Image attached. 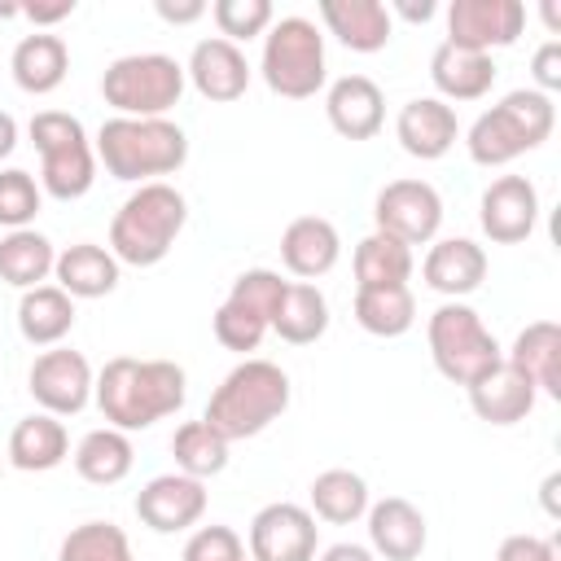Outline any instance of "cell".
<instances>
[{"mask_svg": "<svg viewBox=\"0 0 561 561\" xmlns=\"http://www.w3.org/2000/svg\"><path fill=\"white\" fill-rule=\"evenodd\" d=\"M412 276V245L386 237V232H368L355 245V280L359 289H381V285H408Z\"/></svg>", "mask_w": 561, "mask_h": 561, "instance_id": "obj_35", "label": "cell"}, {"mask_svg": "<svg viewBox=\"0 0 561 561\" xmlns=\"http://www.w3.org/2000/svg\"><path fill=\"white\" fill-rule=\"evenodd\" d=\"M329 127L346 140H373L386 123V96L368 75H342L324 92Z\"/></svg>", "mask_w": 561, "mask_h": 561, "instance_id": "obj_17", "label": "cell"}, {"mask_svg": "<svg viewBox=\"0 0 561 561\" xmlns=\"http://www.w3.org/2000/svg\"><path fill=\"white\" fill-rule=\"evenodd\" d=\"M184 79L215 105H228L237 96H245L250 88V61L237 44L210 35V39H197L193 53H188V66H184Z\"/></svg>", "mask_w": 561, "mask_h": 561, "instance_id": "obj_16", "label": "cell"}, {"mask_svg": "<svg viewBox=\"0 0 561 561\" xmlns=\"http://www.w3.org/2000/svg\"><path fill=\"white\" fill-rule=\"evenodd\" d=\"M153 9H158V18L171 22V26H188V22H197V18L206 13L202 0H153Z\"/></svg>", "mask_w": 561, "mask_h": 561, "instance_id": "obj_46", "label": "cell"}, {"mask_svg": "<svg viewBox=\"0 0 561 561\" xmlns=\"http://www.w3.org/2000/svg\"><path fill=\"white\" fill-rule=\"evenodd\" d=\"M202 513H206V486H202V478H188L180 469L149 478L136 495V517L158 535L188 530L202 522Z\"/></svg>", "mask_w": 561, "mask_h": 561, "instance_id": "obj_14", "label": "cell"}, {"mask_svg": "<svg viewBox=\"0 0 561 561\" xmlns=\"http://www.w3.org/2000/svg\"><path fill=\"white\" fill-rule=\"evenodd\" d=\"M394 136L403 145L408 158H421V162H438L456 136H460V123H456V110L438 96H412L399 118H394Z\"/></svg>", "mask_w": 561, "mask_h": 561, "instance_id": "obj_18", "label": "cell"}, {"mask_svg": "<svg viewBox=\"0 0 561 561\" xmlns=\"http://www.w3.org/2000/svg\"><path fill=\"white\" fill-rule=\"evenodd\" d=\"M53 276H57V289H66L70 298H105L118 285V259L96 241H79L57 254Z\"/></svg>", "mask_w": 561, "mask_h": 561, "instance_id": "obj_28", "label": "cell"}, {"mask_svg": "<svg viewBox=\"0 0 561 561\" xmlns=\"http://www.w3.org/2000/svg\"><path fill=\"white\" fill-rule=\"evenodd\" d=\"M337 254H342V237H337V228H333L329 219H320V215H298V219H289V228L280 232V263H285L294 276H302V280H316V276L333 272Z\"/></svg>", "mask_w": 561, "mask_h": 561, "instance_id": "obj_23", "label": "cell"}, {"mask_svg": "<svg viewBox=\"0 0 561 561\" xmlns=\"http://www.w3.org/2000/svg\"><path fill=\"white\" fill-rule=\"evenodd\" d=\"M184 368L171 359H136V355H114L96 381H92V399L101 408V416L131 434V430H149L153 421L171 416L184 408Z\"/></svg>", "mask_w": 561, "mask_h": 561, "instance_id": "obj_1", "label": "cell"}, {"mask_svg": "<svg viewBox=\"0 0 561 561\" xmlns=\"http://www.w3.org/2000/svg\"><path fill=\"white\" fill-rule=\"evenodd\" d=\"M96 158L114 180L153 184L158 175H175L188 158V136L171 118H105L96 131Z\"/></svg>", "mask_w": 561, "mask_h": 561, "instance_id": "obj_4", "label": "cell"}, {"mask_svg": "<svg viewBox=\"0 0 561 561\" xmlns=\"http://www.w3.org/2000/svg\"><path fill=\"white\" fill-rule=\"evenodd\" d=\"M175 469L188 478H215L228 469V438H219L206 421H184L171 438Z\"/></svg>", "mask_w": 561, "mask_h": 561, "instance_id": "obj_36", "label": "cell"}, {"mask_svg": "<svg viewBox=\"0 0 561 561\" xmlns=\"http://www.w3.org/2000/svg\"><path fill=\"white\" fill-rule=\"evenodd\" d=\"M320 18L351 53H381L394 35V18L381 0H320Z\"/></svg>", "mask_w": 561, "mask_h": 561, "instance_id": "obj_22", "label": "cell"}, {"mask_svg": "<svg viewBox=\"0 0 561 561\" xmlns=\"http://www.w3.org/2000/svg\"><path fill=\"white\" fill-rule=\"evenodd\" d=\"M188 224V202L175 184H140L110 219V254L131 267H153L171 254L175 237Z\"/></svg>", "mask_w": 561, "mask_h": 561, "instance_id": "obj_2", "label": "cell"}, {"mask_svg": "<svg viewBox=\"0 0 561 561\" xmlns=\"http://www.w3.org/2000/svg\"><path fill=\"white\" fill-rule=\"evenodd\" d=\"M9 70H13V83L31 96H48L66 83V70H70V48L61 35H48V31H35V35H22L13 57H9Z\"/></svg>", "mask_w": 561, "mask_h": 561, "instance_id": "obj_25", "label": "cell"}, {"mask_svg": "<svg viewBox=\"0 0 561 561\" xmlns=\"http://www.w3.org/2000/svg\"><path fill=\"white\" fill-rule=\"evenodd\" d=\"M70 13H75V0H48V4L31 0V4H18V18H31L35 26H53V22L70 18Z\"/></svg>", "mask_w": 561, "mask_h": 561, "instance_id": "obj_45", "label": "cell"}, {"mask_svg": "<svg viewBox=\"0 0 561 561\" xmlns=\"http://www.w3.org/2000/svg\"><path fill=\"white\" fill-rule=\"evenodd\" d=\"M355 324L373 337H403L416 324V298L408 285H381V289H355Z\"/></svg>", "mask_w": 561, "mask_h": 561, "instance_id": "obj_33", "label": "cell"}, {"mask_svg": "<svg viewBox=\"0 0 561 561\" xmlns=\"http://www.w3.org/2000/svg\"><path fill=\"white\" fill-rule=\"evenodd\" d=\"M430 79L438 88V101H478L495 83V61L486 53L456 48L443 39L430 57Z\"/></svg>", "mask_w": 561, "mask_h": 561, "instance_id": "obj_26", "label": "cell"}, {"mask_svg": "<svg viewBox=\"0 0 561 561\" xmlns=\"http://www.w3.org/2000/svg\"><path fill=\"white\" fill-rule=\"evenodd\" d=\"M465 390H469L473 416L486 421V425H517V421L530 416V408H535V399H539V390H535L513 364H495L486 377H478V381L465 386Z\"/></svg>", "mask_w": 561, "mask_h": 561, "instance_id": "obj_21", "label": "cell"}, {"mask_svg": "<svg viewBox=\"0 0 561 561\" xmlns=\"http://www.w3.org/2000/svg\"><path fill=\"white\" fill-rule=\"evenodd\" d=\"M421 276L434 294H443L447 302H460L465 294H473L486 280V250L469 237H443L430 245Z\"/></svg>", "mask_w": 561, "mask_h": 561, "instance_id": "obj_19", "label": "cell"}, {"mask_svg": "<svg viewBox=\"0 0 561 561\" xmlns=\"http://www.w3.org/2000/svg\"><path fill=\"white\" fill-rule=\"evenodd\" d=\"M539 219V193L526 175H500L486 184L478 202V224L495 245H517L535 232Z\"/></svg>", "mask_w": 561, "mask_h": 561, "instance_id": "obj_15", "label": "cell"}, {"mask_svg": "<svg viewBox=\"0 0 561 561\" xmlns=\"http://www.w3.org/2000/svg\"><path fill=\"white\" fill-rule=\"evenodd\" d=\"M39 206H44V188L35 184L31 171H22V167L0 171V224L9 232L31 228V219L39 215Z\"/></svg>", "mask_w": 561, "mask_h": 561, "instance_id": "obj_38", "label": "cell"}, {"mask_svg": "<svg viewBox=\"0 0 561 561\" xmlns=\"http://www.w3.org/2000/svg\"><path fill=\"white\" fill-rule=\"evenodd\" d=\"M394 9H399L408 22H430V18H434V0H421V4H412V0H399Z\"/></svg>", "mask_w": 561, "mask_h": 561, "instance_id": "obj_49", "label": "cell"}, {"mask_svg": "<svg viewBox=\"0 0 561 561\" xmlns=\"http://www.w3.org/2000/svg\"><path fill=\"white\" fill-rule=\"evenodd\" d=\"M285 408H289V377H285V368L272 364V359H241L215 386L202 421L219 438L237 443V438L263 434Z\"/></svg>", "mask_w": 561, "mask_h": 561, "instance_id": "obj_3", "label": "cell"}, {"mask_svg": "<svg viewBox=\"0 0 561 561\" xmlns=\"http://www.w3.org/2000/svg\"><path fill=\"white\" fill-rule=\"evenodd\" d=\"M136 465V451H131V438L114 425H101V430H88L75 447V473L92 486H114L131 473Z\"/></svg>", "mask_w": 561, "mask_h": 561, "instance_id": "obj_31", "label": "cell"}, {"mask_svg": "<svg viewBox=\"0 0 561 561\" xmlns=\"http://www.w3.org/2000/svg\"><path fill=\"white\" fill-rule=\"evenodd\" d=\"M57 561H136V557H131V543H127L123 526H114V522H83V526H75L61 539Z\"/></svg>", "mask_w": 561, "mask_h": 561, "instance_id": "obj_37", "label": "cell"}, {"mask_svg": "<svg viewBox=\"0 0 561 561\" xmlns=\"http://www.w3.org/2000/svg\"><path fill=\"white\" fill-rule=\"evenodd\" d=\"M53 263H57V250H53V241L44 232L18 228V232H4L0 237V280L4 285H13V289L26 294V289H35V285L48 280Z\"/></svg>", "mask_w": 561, "mask_h": 561, "instance_id": "obj_32", "label": "cell"}, {"mask_svg": "<svg viewBox=\"0 0 561 561\" xmlns=\"http://www.w3.org/2000/svg\"><path fill=\"white\" fill-rule=\"evenodd\" d=\"M373 224H377V232H386L403 245H425L438 237L443 197L425 180H390L373 202Z\"/></svg>", "mask_w": 561, "mask_h": 561, "instance_id": "obj_10", "label": "cell"}, {"mask_svg": "<svg viewBox=\"0 0 561 561\" xmlns=\"http://www.w3.org/2000/svg\"><path fill=\"white\" fill-rule=\"evenodd\" d=\"M557 486H561V478L552 473V478L543 482V504H548V513H552V517H557Z\"/></svg>", "mask_w": 561, "mask_h": 561, "instance_id": "obj_50", "label": "cell"}, {"mask_svg": "<svg viewBox=\"0 0 561 561\" xmlns=\"http://www.w3.org/2000/svg\"><path fill=\"white\" fill-rule=\"evenodd\" d=\"M526 26V4L522 0H451L447 9V44L486 53L517 44Z\"/></svg>", "mask_w": 561, "mask_h": 561, "instance_id": "obj_11", "label": "cell"}, {"mask_svg": "<svg viewBox=\"0 0 561 561\" xmlns=\"http://www.w3.org/2000/svg\"><path fill=\"white\" fill-rule=\"evenodd\" d=\"M9 465L22 469V473H48L57 469L66 456H70V434L57 416L48 412H35V416H22L9 434Z\"/></svg>", "mask_w": 561, "mask_h": 561, "instance_id": "obj_27", "label": "cell"}, {"mask_svg": "<svg viewBox=\"0 0 561 561\" xmlns=\"http://www.w3.org/2000/svg\"><path fill=\"white\" fill-rule=\"evenodd\" d=\"M101 96L118 110V118H167V110L184 96V66L167 53L114 57L101 75Z\"/></svg>", "mask_w": 561, "mask_h": 561, "instance_id": "obj_6", "label": "cell"}, {"mask_svg": "<svg viewBox=\"0 0 561 561\" xmlns=\"http://www.w3.org/2000/svg\"><path fill=\"white\" fill-rule=\"evenodd\" d=\"M285 285H289V280H280V272H272V267H250V272H241V276L232 280L228 302H237V307H245V311H254L259 320L272 324V311H276Z\"/></svg>", "mask_w": 561, "mask_h": 561, "instance_id": "obj_40", "label": "cell"}, {"mask_svg": "<svg viewBox=\"0 0 561 561\" xmlns=\"http://www.w3.org/2000/svg\"><path fill=\"white\" fill-rule=\"evenodd\" d=\"M320 526L311 508L276 500L250 522V561H316Z\"/></svg>", "mask_w": 561, "mask_h": 561, "instance_id": "obj_12", "label": "cell"}, {"mask_svg": "<svg viewBox=\"0 0 561 561\" xmlns=\"http://www.w3.org/2000/svg\"><path fill=\"white\" fill-rule=\"evenodd\" d=\"M504 364H513L539 394L561 399V329H557L552 320L526 324V329L513 337Z\"/></svg>", "mask_w": 561, "mask_h": 561, "instance_id": "obj_24", "label": "cell"}, {"mask_svg": "<svg viewBox=\"0 0 561 561\" xmlns=\"http://www.w3.org/2000/svg\"><path fill=\"white\" fill-rule=\"evenodd\" d=\"M180 561H245V543L232 526H202L188 535Z\"/></svg>", "mask_w": 561, "mask_h": 561, "instance_id": "obj_42", "label": "cell"}, {"mask_svg": "<svg viewBox=\"0 0 561 561\" xmlns=\"http://www.w3.org/2000/svg\"><path fill=\"white\" fill-rule=\"evenodd\" d=\"M495 561H561L557 539H539V535H508L495 548Z\"/></svg>", "mask_w": 561, "mask_h": 561, "instance_id": "obj_43", "label": "cell"}, {"mask_svg": "<svg viewBox=\"0 0 561 561\" xmlns=\"http://www.w3.org/2000/svg\"><path fill=\"white\" fill-rule=\"evenodd\" d=\"M210 18L219 26V39L241 48V39H254L272 26V4L267 0H215Z\"/></svg>", "mask_w": 561, "mask_h": 561, "instance_id": "obj_39", "label": "cell"}, {"mask_svg": "<svg viewBox=\"0 0 561 561\" xmlns=\"http://www.w3.org/2000/svg\"><path fill=\"white\" fill-rule=\"evenodd\" d=\"M320 561H377V557L364 543H333V548L320 552Z\"/></svg>", "mask_w": 561, "mask_h": 561, "instance_id": "obj_47", "label": "cell"}, {"mask_svg": "<svg viewBox=\"0 0 561 561\" xmlns=\"http://www.w3.org/2000/svg\"><path fill=\"white\" fill-rule=\"evenodd\" d=\"M31 145L39 149V184L57 202H75L96 180V149L88 145V131L66 110H39L31 118Z\"/></svg>", "mask_w": 561, "mask_h": 561, "instance_id": "obj_7", "label": "cell"}, {"mask_svg": "<svg viewBox=\"0 0 561 561\" xmlns=\"http://www.w3.org/2000/svg\"><path fill=\"white\" fill-rule=\"evenodd\" d=\"M425 342H430L434 368L456 386H473L495 364H504L495 333L482 324V316L469 302H443L425 324Z\"/></svg>", "mask_w": 561, "mask_h": 561, "instance_id": "obj_8", "label": "cell"}, {"mask_svg": "<svg viewBox=\"0 0 561 561\" xmlns=\"http://www.w3.org/2000/svg\"><path fill=\"white\" fill-rule=\"evenodd\" d=\"M267 329L280 342H289V346H307V342L324 337V329H329V302H324V294L311 280H289L285 294H280V302H276V311H272V324Z\"/></svg>", "mask_w": 561, "mask_h": 561, "instance_id": "obj_29", "label": "cell"}, {"mask_svg": "<svg viewBox=\"0 0 561 561\" xmlns=\"http://www.w3.org/2000/svg\"><path fill=\"white\" fill-rule=\"evenodd\" d=\"M543 18H548V26L557 31V22H561V18H557V4H543Z\"/></svg>", "mask_w": 561, "mask_h": 561, "instance_id": "obj_51", "label": "cell"}, {"mask_svg": "<svg viewBox=\"0 0 561 561\" xmlns=\"http://www.w3.org/2000/svg\"><path fill=\"white\" fill-rule=\"evenodd\" d=\"M552 123H557L552 96H543L535 88H517L500 105H491L486 114L473 118L465 145L478 167H508L513 158L539 149L552 136Z\"/></svg>", "mask_w": 561, "mask_h": 561, "instance_id": "obj_5", "label": "cell"}, {"mask_svg": "<svg viewBox=\"0 0 561 561\" xmlns=\"http://www.w3.org/2000/svg\"><path fill=\"white\" fill-rule=\"evenodd\" d=\"M31 394H35V403L48 412V416H75V412H83L88 408V399H92V364L79 355V351H70V346H53V351H44V355H35V364H31Z\"/></svg>", "mask_w": 561, "mask_h": 561, "instance_id": "obj_13", "label": "cell"}, {"mask_svg": "<svg viewBox=\"0 0 561 561\" xmlns=\"http://www.w3.org/2000/svg\"><path fill=\"white\" fill-rule=\"evenodd\" d=\"M75 329V298L57 285H35L18 302V333L31 346H57Z\"/></svg>", "mask_w": 561, "mask_h": 561, "instance_id": "obj_30", "label": "cell"}, {"mask_svg": "<svg viewBox=\"0 0 561 561\" xmlns=\"http://www.w3.org/2000/svg\"><path fill=\"white\" fill-rule=\"evenodd\" d=\"M368 513V482L351 469H324L311 478V517L329 526H351Z\"/></svg>", "mask_w": 561, "mask_h": 561, "instance_id": "obj_34", "label": "cell"}, {"mask_svg": "<svg viewBox=\"0 0 561 561\" xmlns=\"http://www.w3.org/2000/svg\"><path fill=\"white\" fill-rule=\"evenodd\" d=\"M13 149H18V123H13V114L0 110V158H9Z\"/></svg>", "mask_w": 561, "mask_h": 561, "instance_id": "obj_48", "label": "cell"}, {"mask_svg": "<svg viewBox=\"0 0 561 561\" xmlns=\"http://www.w3.org/2000/svg\"><path fill=\"white\" fill-rule=\"evenodd\" d=\"M263 83L285 101H307L324 88V35L311 18H280L263 35Z\"/></svg>", "mask_w": 561, "mask_h": 561, "instance_id": "obj_9", "label": "cell"}, {"mask_svg": "<svg viewBox=\"0 0 561 561\" xmlns=\"http://www.w3.org/2000/svg\"><path fill=\"white\" fill-rule=\"evenodd\" d=\"M530 75H535V92H543V96H552L561 88V39H548L535 48Z\"/></svg>", "mask_w": 561, "mask_h": 561, "instance_id": "obj_44", "label": "cell"}, {"mask_svg": "<svg viewBox=\"0 0 561 561\" xmlns=\"http://www.w3.org/2000/svg\"><path fill=\"white\" fill-rule=\"evenodd\" d=\"M210 329H215V342L224 351L245 355V351H259V342L267 333V320H259L254 311H245V307H237V302L224 298L219 311H215V320H210Z\"/></svg>", "mask_w": 561, "mask_h": 561, "instance_id": "obj_41", "label": "cell"}, {"mask_svg": "<svg viewBox=\"0 0 561 561\" xmlns=\"http://www.w3.org/2000/svg\"><path fill=\"white\" fill-rule=\"evenodd\" d=\"M425 513L403 500V495H386L377 504H368V543L377 557L386 561H416L425 552Z\"/></svg>", "mask_w": 561, "mask_h": 561, "instance_id": "obj_20", "label": "cell"}]
</instances>
